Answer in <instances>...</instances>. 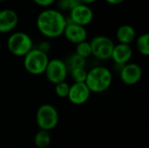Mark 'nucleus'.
Instances as JSON below:
<instances>
[{
  "mask_svg": "<svg viewBox=\"0 0 149 148\" xmlns=\"http://www.w3.org/2000/svg\"><path fill=\"white\" fill-rule=\"evenodd\" d=\"M65 15L57 9H45L42 10L36 21L38 31L47 38H57L63 35L67 24Z\"/></svg>",
  "mask_w": 149,
  "mask_h": 148,
  "instance_id": "nucleus-1",
  "label": "nucleus"
},
{
  "mask_svg": "<svg viewBox=\"0 0 149 148\" xmlns=\"http://www.w3.org/2000/svg\"><path fill=\"white\" fill-rule=\"evenodd\" d=\"M86 85L94 93H101L109 89L113 83V74L111 71L102 65H98L87 71Z\"/></svg>",
  "mask_w": 149,
  "mask_h": 148,
  "instance_id": "nucleus-2",
  "label": "nucleus"
},
{
  "mask_svg": "<svg viewBox=\"0 0 149 148\" xmlns=\"http://www.w3.org/2000/svg\"><path fill=\"white\" fill-rule=\"evenodd\" d=\"M7 48L11 54L17 57H24L33 49L32 38L30 35L23 31L13 32L8 38Z\"/></svg>",
  "mask_w": 149,
  "mask_h": 148,
  "instance_id": "nucleus-3",
  "label": "nucleus"
},
{
  "mask_svg": "<svg viewBox=\"0 0 149 148\" xmlns=\"http://www.w3.org/2000/svg\"><path fill=\"white\" fill-rule=\"evenodd\" d=\"M49 60L46 53L33 48L24 57V66L30 74L41 75L45 73Z\"/></svg>",
  "mask_w": 149,
  "mask_h": 148,
  "instance_id": "nucleus-4",
  "label": "nucleus"
},
{
  "mask_svg": "<svg viewBox=\"0 0 149 148\" xmlns=\"http://www.w3.org/2000/svg\"><path fill=\"white\" fill-rule=\"evenodd\" d=\"M58 113L56 107L51 104L41 105L36 113V122L40 130L50 132L58 123Z\"/></svg>",
  "mask_w": 149,
  "mask_h": 148,
  "instance_id": "nucleus-5",
  "label": "nucleus"
},
{
  "mask_svg": "<svg viewBox=\"0 0 149 148\" xmlns=\"http://www.w3.org/2000/svg\"><path fill=\"white\" fill-rule=\"evenodd\" d=\"M92 56L100 60L111 59V55L114 47L113 41L107 36H96L90 41Z\"/></svg>",
  "mask_w": 149,
  "mask_h": 148,
  "instance_id": "nucleus-6",
  "label": "nucleus"
},
{
  "mask_svg": "<svg viewBox=\"0 0 149 148\" xmlns=\"http://www.w3.org/2000/svg\"><path fill=\"white\" fill-rule=\"evenodd\" d=\"M45 74L51 83L57 85L60 82L65 81L68 75V68L65 62L62 59L53 58L49 60Z\"/></svg>",
  "mask_w": 149,
  "mask_h": 148,
  "instance_id": "nucleus-7",
  "label": "nucleus"
},
{
  "mask_svg": "<svg viewBox=\"0 0 149 148\" xmlns=\"http://www.w3.org/2000/svg\"><path fill=\"white\" fill-rule=\"evenodd\" d=\"M93 11L89 5L79 3L69 12L68 22L86 27L93 20Z\"/></svg>",
  "mask_w": 149,
  "mask_h": 148,
  "instance_id": "nucleus-8",
  "label": "nucleus"
},
{
  "mask_svg": "<svg viewBox=\"0 0 149 148\" xmlns=\"http://www.w3.org/2000/svg\"><path fill=\"white\" fill-rule=\"evenodd\" d=\"M142 68L136 63H127L121 66L120 70V78L127 85H134L140 82L142 78Z\"/></svg>",
  "mask_w": 149,
  "mask_h": 148,
  "instance_id": "nucleus-9",
  "label": "nucleus"
},
{
  "mask_svg": "<svg viewBox=\"0 0 149 148\" xmlns=\"http://www.w3.org/2000/svg\"><path fill=\"white\" fill-rule=\"evenodd\" d=\"M91 91L86 83H73L70 85L67 99L69 101L76 106L85 104L91 96Z\"/></svg>",
  "mask_w": 149,
  "mask_h": 148,
  "instance_id": "nucleus-10",
  "label": "nucleus"
},
{
  "mask_svg": "<svg viewBox=\"0 0 149 148\" xmlns=\"http://www.w3.org/2000/svg\"><path fill=\"white\" fill-rule=\"evenodd\" d=\"M63 35L69 42L74 44H78L86 40L87 31L86 27L84 26L73 24L71 22H67V24L64 30Z\"/></svg>",
  "mask_w": 149,
  "mask_h": 148,
  "instance_id": "nucleus-11",
  "label": "nucleus"
},
{
  "mask_svg": "<svg viewBox=\"0 0 149 148\" xmlns=\"http://www.w3.org/2000/svg\"><path fill=\"white\" fill-rule=\"evenodd\" d=\"M18 15L12 9H3L0 10V33L12 31L18 24Z\"/></svg>",
  "mask_w": 149,
  "mask_h": 148,
  "instance_id": "nucleus-12",
  "label": "nucleus"
},
{
  "mask_svg": "<svg viewBox=\"0 0 149 148\" xmlns=\"http://www.w3.org/2000/svg\"><path fill=\"white\" fill-rule=\"evenodd\" d=\"M133 56V49L131 45L125 44H117L114 45L111 59L115 63V65L122 66L131 60Z\"/></svg>",
  "mask_w": 149,
  "mask_h": 148,
  "instance_id": "nucleus-13",
  "label": "nucleus"
},
{
  "mask_svg": "<svg viewBox=\"0 0 149 148\" xmlns=\"http://www.w3.org/2000/svg\"><path fill=\"white\" fill-rule=\"evenodd\" d=\"M116 38L120 44L130 45L136 39V31L130 24H122L117 29Z\"/></svg>",
  "mask_w": 149,
  "mask_h": 148,
  "instance_id": "nucleus-14",
  "label": "nucleus"
},
{
  "mask_svg": "<svg viewBox=\"0 0 149 148\" xmlns=\"http://www.w3.org/2000/svg\"><path fill=\"white\" fill-rule=\"evenodd\" d=\"M52 142V137L48 131L40 130L34 136V144L38 148H47Z\"/></svg>",
  "mask_w": 149,
  "mask_h": 148,
  "instance_id": "nucleus-15",
  "label": "nucleus"
},
{
  "mask_svg": "<svg viewBox=\"0 0 149 148\" xmlns=\"http://www.w3.org/2000/svg\"><path fill=\"white\" fill-rule=\"evenodd\" d=\"M136 48L140 54L148 57L149 55V35L148 33H143L136 38Z\"/></svg>",
  "mask_w": 149,
  "mask_h": 148,
  "instance_id": "nucleus-16",
  "label": "nucleus"
},
{
  "mask_svg": "<svg viewBox=\"0 0 149 148\" xmlns=\"http://www.w3.org/2000/svg\"><path fill=\"white\" fill-rule=\"evenodd\" d=\"M86 59L79 57L76 53H73L69 56L67 58V61L65 62V65L68 68V72L74 68H79V67H86Z\"/></svg>",
  "mask_w": 149,
  "mask_h": 148,
  "instance_id": "nucleus-17",
  "label": "nucleus"
},
{
  "mask_svg": "<svg viewBox=\"0 0 149 148\" xmlns=\"http://www.w3.org/2000/svg\"><path fill=\"white\" fill-rule=\"evenodd\" d=\"M75 53L85 59H86L87 58L92 56V48H91L90 42H87L86 40L84 42H81V43L76 44Z\"/></svg>",
  "mask_w": 149,
  "mask_h": 148,
  "instance_id": "nucleus-18",
  "label": "nucleus"
},
{
  "mask_svg": "<svg viewBox=\"0 0 149 148\" xmlns=\"http://www.w3.org/2000/svg\"><path fill=\"white\" fill-rule=\"evenodd\" d=\"M69 72H70L72 79L73 80V83H85L86 75H87V71L86 67L74 68Z\"/></svg>",
  "mask_w": 149,
  "mask_h": 148,
  "instance_id": "nucleus-19",
  "label": "nucleus"
},
{
  "mask_svg": "<svg viewBox=\"0 0 149 148\" xmlns=\"http://www.w3.org/2000/svg\"><path fill=\"white\" fill-rule=\"evenodd\" d=\"M79 4L78 0H58L57 1V10L60 12H70L74 7Z\"/></svg>",
  "mask_w": 149,
  "mask_h": 148,
  "instance_id": "nucleus-20",
  "label": "nucleus"
},
{
  "mask_svg": "<svg viewBox=\"0 0 149 148\" xmlns=\"http://www.w3.org/2000/svg\"><path fill=\"white\" fill-rule=\"evenodd\" d=\"M69 90H70V85L65 81H63L55 85V88H54V92L56 95L62 99L67 98Z\"/></svg>",
  "mask_w": 149,
  "mask_h": 148,
  "instance_id": "nucleus-21",
  "label": "nucleus"
},
{
  "mask_svg": "<svg viewBox=\"0 0 149 148\" xmlns=\"http://www.w3.org/2000/svg\"><path fill=\"white\" fill-rule=\"evenodd\" d=\"M51 47H52V45H51V44H50L49 41H47V40H43V41H41V42L38 44L37 49L39 50L40 51H42V52L47 54V53L50 51Z\"/></svg>",
  "mask_w": 149,
  "mask_h": 148,
  "instance_id": "nucleus-22",
  "label": "nucleus"
},
{
  "mask_svg": "<svg viewBox=\"0 0 149 148\" xmlns=\"http://www.w3.org/2000/svg\"><path fill=\"white\" fill-rule=\"evenodd\" d=\"M35 4L43 8H49L51 5L54 3L56 0H32Z\"/></svg>",
  "mask_w": 149,
  "mask_h": 148,
  "instance_id": "nucleus-23",
  "label": "nucleus"
},
{
  "mask_svg": "<svg viewBox=\"0 0 149 148\" xmlns=\"http://www.w3.org/2000/svg\"><path fill=\"white\" fill-rule=\"evenodd\" d=\"M107 3L111 4V5H117L120 4L121 3H123L125 0H105Z\"/></svg>",
  "mask_w": 149,
  "mask_h": 148,
  "instance_id": "nucleus-24",
  "label": "nucleus"
},
{
  "mask_svg": "<svg viewBox=\"0 0 149 148\" xmlns=\"http://www.w3.org/2000/svg\"><path fill=\"white\" fill-rule=\"evenodd\" d=\"M78 1L79 2V3L88 5V4H90V3H95L97 0H78Z\"/></svg>",
  "mask_w": 149,
  "mask_h": 148,
  "instance_id": "nucleus-25",
  "label": "nucleus"
},
{
  "mask_svg": "<svg viewBox=\"0 0 149 148\" xmlns=\"http://www.w3.org/2000/svg\"><path fill=\"white\" fill-rule=\"evenodd\" d=\"M4 1H6V0H0V3H3V2H4Z\"/></svg>",
  "mask_w": 149,
  "mask_h": 148,
  "instance_id": "nucleus-26",
  "label": "nucleus"
},
{
  "mask_svg": "<svg viewBox=\"0 0 149 148\" xmlns=\"http://www.w3.org/2000/svg\"><path fill=\"white\" fill-rule=\"evenodd\" d=\"M142 148H148V147H142Z\"/></svg>",
  "mask_w": 149,
  "mask_h": 148,
  "instance_id": "nucleus-27",
  "label": "nucleus"
}]
</instances>
